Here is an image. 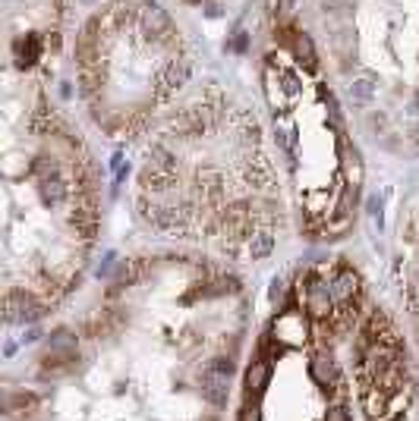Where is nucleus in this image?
Instances as JSON below:
<instances>
[{
  "instance_id": "nucleus-1",
  "label": "nucleus",
  "mask_w": 419,
  "mask_h": 421,
  "mask_svg": "<svg viewBox=\"0 0 419 421\" xmlns=\"http://www.w3.org/2000/svg\"><path fill=\"white\" fill-rule=\"evenodd\" d=\"M189 63L177 25L158 3L120 0L98 13L79 41V89L92 117L107 133H139L155 111L186 82Z\"/></svg>"
},
{
  "instance_id": "nucleus-2",
  "label": "nucleus",
  "mask_w": 419,
  "mask_h": 421,
  "mask_svg": "<svg viewBox=\"0 0 419 421\" xmlns=\"http://www.w3.org/2000/svg\"><path fill=\"white\" fill-rule=\"evenodd\" d=\"M328 60L347 95L372 117L391 91L410 113L407 139L419 141V0H315Z\"/></svg>"
},
{
  "instance_id": "nucleus-3",
  "label": "nucleus",
  "mask_w": 419,
  "mask_h": 421,
  "mask_svg": "<svg viewBox=\"0 0 419 421\" xmlns=\"http://www.w3.org/2000/svg\"><path fill=\"white\" fill-rule=\"evenodd\" d=\"M10 60L16 67L38 63V54L51 47L57 29V0H3Z\"/></svg>"
},
{
  "instance_id": "nucleus-4",
  "label": "nucleus",
  "mask_w": 419,
  "mask_h": 421,
  "mask_svg": "<svg viewBox=\"0 0 419 421\" xmlns=\"http://www.w3.org/2000/svg\"><path fill=\"white\" fill-rule=\"evenodd\" d=\"M227 380H230V377L217 374L211 365H205V368L199 371V384H202V396L208 406H215V409L227 406Z\"/></svg>"
},
{
  "instance_id": "nucleus-5",
  "label": "nucleus",
  "mask_w": 419,
  "mask_h": 421,
  "mask_svg": "<svg viewBox=\"0 0 419 421\" xmlns=\"http://www.w3.org/2000/svg\"><path fill=\"white\" fill-rule=\"evenodd\" d=\"M271 384V362L268 359H259L246 368V393L249 396H259L265 393V387Z\"/></svg>"
},
{
  "instance_id": "nucleus-6",
  "label": "nucleus",
  "mask_w": 419,
  "mask_h": 421,
  "mask_svg": "<svg viewBox=\"0 0 419 421\" xmlns=\"http://www.w3.org/2000/svg\"><path fill=\"white\" fill-rule=\"evenodd\" d=\"M309 374H312V380L319 387H325V390H331L337 380V371H334V362H331V355H315L312 362H309Z\"/></svg>"
},
{
  "instance_id": "nucleus-7",
  "label": "nucleus",
  "mask_w": 419,
  "mask_h": 421,
  "mask_svg": "<svg viewBox=\"0 0 419 421\" xmlns=\"http://www.w3.org/2000/svg\"><path fill=\"white\" fill-rule=\"evenodd\" d=\"M359 406H363V412H366L372 421L385 418V412H388V396H385L378 387H366L363 396H359Z\"/></svg>"
},
{
  "instance_id": "nucleus-8",
  "label": "nucleus",
  "mask_w": 419,
  "mask_h": 421,
  "mask_svg": "<svg viewBox=\"0 0 419 421\" xmlns=\"http://www.w3.org/2000/svg\"><path fill=\"white\" fill-rule=\"evenodd\" d=\"M259 418H262V415H259V406H255V402L249 406V402H246V406L239 409V418L237 421H259Z\"/></svg>"
},
{
  "instance_id": "nucleus-9",
  "label": "nucleus",
  "mask_w": 419,
  "mask_h": 421,
  "mask_svg": "<svg viewBox=\"0 0 419 421\" xmlns=\"http://www.w3.org/2000/svg\"><path fill=\"white\" fill-rule=\"evenodd\" d=\"M325 421H353V418H350V412H347L344 406H334V409H328Z\"/></svg>"
}]
</instances>
